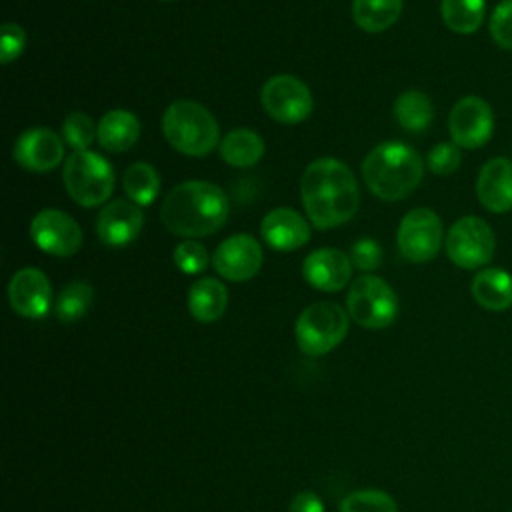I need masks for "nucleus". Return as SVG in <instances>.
Returning <instances> with one entry per match:
<instances>
[{
    "label": "nucleus",
    "mask_w": 512,
    "mask_h": 512,
    "mask_svg": "<svg viewBox=\"0 0 512 512\" xmlns=\"http://www.w3.org/2000/svg\"><path fill=\"white\" fill-rule=\"evenodd\" d=\"M300 198L310 222L316 228L328 230L346 224L356 214L360 190L352 170L344 162L318 158L302 174Z\"/></svg>",
    "instance_id": "1"
},
{
    "label": "nucleus",
    "mask_w": 512,
    "mask_h": 512,
    "mask_svg": "<svg viewBox=\"0 0 512 512\" xmlns=\"http://www.w3.org/2000/svg\"><path fill=\"white\" fill-rule=\"evenodd\" d=\"M164 226L188 240L218 232L228 218V198L212 182L188 180L174 186L160 208Z\"/></svg>",
    "instance_id": "2"
},
{
    "label": "nucleus",
    "mask_w": 512,
    "mask_h": 512,
    "mask_svg": "<svg viewBox=\"0 0 512 512\" xmlns=\"http://www.w3.org/2000/svg\"><path fill=\"white\" fill-rule=\"evenodd\" d=\"M424 174L420 154L404 142H382L362 162V178L368 190L386 202L406 198L416 190Z\"/></svg>",
    "instance_id": "3"
},
{
    "label": "nucleus",
    "mask_w": 512,
    "mask_h": 512,
    "mask_svg": "<svg viewBox=\"0 0 512 512\" xmlns=\"http://www.w3.org/2000/svg\"><path fill=\"white\" fill-rule=\"evenodd\" d=\"M168 144L186 156H206L220 140V128L208 108L194 100H174L162 116Z\"/></svg>",
    "instance_id": "4"
},
{
    "label": "nucleus",
    "mask_w": 512,
    "mask_h": 512,
    "mask_svg": "<svg viewBox=\"0 0 512 512\" xmlns=\"http://www.w3.org/2000/svg\"><path fill=\"white\" fill-rule=\"evenodd\" d=\"M62 180L68 196L76 204L94 208L112 196L114 168L104 156L92 150H76L64 162Z\"/></svg>",
    "instance_id": "5"
},
{
    "label": "nucleus",
    "mask_w": 512,
    "mask_h": 512,
    "mask_svg": "<svg viewBox=\"0 0 512 512\" xmlns=\"http://www.w3.org/2000/svg\"><path fill=\"white\" fill-rule=\"evenodd\" d=\"M348 324V312L336 302H314L296 320V344L308 356L328 354L346 338Z\"/></svg>",
    "instance_id": "6"
},
{
    "label": "nucleus",
    "mask_w": 512,
    "mask_h": 512,
    "mask_svg": "<svg viewBox=\"0 0 512 512\" xmlns=\"http://www.w3.org/2000/svg\"><path fill=\"white\" fill-rule=\"evenodd\" d=\"M346 312L358 326L380 330L396 320L398 296L386 280L374 274H362L350 284Z\"/></svg>",
    "instance_id": "7"
},
{
    "label": "nucleus",
    "mask_w": 512,
    "mask_h": 512,
    "mask_svg": "<svg viewBox=\"0 0 512 512\" xmlns=\"http://www.w3.org/2000/svg\"><path fill=\"white\" fill-rule=\"evenodd\" d=\"M496 240L490 224L478 216L456 220L446 236V254L458 268L476 270L494 256Z\"/></svg>",
    "instance_id": "8"
},
{
    "label": "nucleus",
    "mask_w": 512,
    "mask_h": 512,
    "mask_svg": "<svg viewBox=\"0 0 512 512\" xmlns=\"http://www.w3.org/2000/svg\"><path fill=\"white\" fill-rule=\"evenodd\" d=\"M262 106L280 124L304 122L312 112L308 86L290 74H276L262 86Z\"/></svg>",
    "instance_id": "9"
},
{
    "label": "nucleus",
    "mask_w": 512,
    "mask_h": 512,
    "mask_svg": "<svg viewBox=\"0 0 512 512\" xmlns=\"http://www.w3.org/2000/svg\"><path fill=\"white\" fill-rule=\"evenodd\" d=\"M396 242L406 260H432L442 246V222L438 214L430 208H412L398 224Z\"/></svg>",
    "instance_id": "10"
},
{
    "label": "nucleus",
    "mask_w": 512,
    "mask_h": 512,
    "mask_svg": "<svg viewBox=\"0 0 512 512\" xmlns=\"http://www.w3.org/2000/svg\"><path fill=\"white\" fill-rule=\"evenodd\" d=\"M30 238L42 252L52 256H72L82 246L80 224L58 208H44L32 218Z\"/></svg>",
    "instance_id": "11"
},
{
    "label": "nucleus",
    "mask_w": 512,
    "mask_h": 512,
    "mask_svg": "<svg viewBox=\"0 0 512 512\" xmlns=\"http://www.w3.org/2000/svg\"><path fill=\"white\" fill-rule=\"evenodd\" d=\"M448 130L456 146L480 148L490 140L494 130L492 108L478 96H464L450 110Z\"/></svg>",
    "instance_id": "12"
},
{
    "label": "nucleus",
    "mask_w": 512,
    "mask_h": 512,
    "mask_svg": "<svg viewBox=\"0 0 512 512\" xmlns=\"http://www.w3.org/2000/svg\"><path fill=\"white\" fill-rule=\"evenodd\" d=\"M262 248L250 234H234L218 244L212 256L216 272L230 282H246L262 266Z\"/></svg>",
    "instance_id": "13"
},
{
    "label": "nucleus",
    "mask_w": 512,
    "mask_h": 512,
    "mask_svg": "<svg viewBox=\"0 0 512 512\" xmlns=\"http://www.w3.org/2000/svg\"><path fill=\"white\" fill-rule=\"evenodd\" d=\"M10 308L22 318H42L52 304V286L48 276L38 268L18 270L8 284Z\"/></svg>",
    "instance_id": "14"
},
{
    "label": "nucleus",
    "mask_w": 512,
    "mask_h": 512,
    "mask_svg": "<svg viewBox=\"0 0 512 512\" xmlns=\"http://www.w3.org/2000/svg\"><path fill=\"white\" fill-rule=\"evenodd\" d=\"M62 158L64 142L48 128H28L14 144V160L28 172H50Z\"/></svg>",
    "instance_id": "15"
},
{
    "label": "nucleus",
    "mask_w": 512,
    "mask_h": 512,
    "mask_svg": "<svg viewBox=\"0 0 512 512\" xmlns=\"http://www.w3.org/2000/svg\"><path fill=\"white\" fill-rule=\"evenodd\" d=\"M144 226V214L138 204L130 200L108 202L96 218V234L102 244L122 248L134 242Z\"/></svg>",
    "instance_id": "16"
},
{
    "label": "nucleus",
    "mask_w": 512,
    "mask_h": 512,
    "mask_svg": "<svg viewBox=\"0 0 512 512\" xmlns=\"http://www.w3.org/2000/svg\"><path fill=\"white\" fill-rule=\"evenodd\" d=\"M304 280L322 292H338L352 278V258L336 248L312 250L302 264Z\"/></svg>",
    "instance_id": "17"
},
{
    "label": "nucleus",
    "mask_w": 512,
    "mask_h": 512,
    "mask_svg": "<svg viewBox=\"0 0 512 512\" xmlns=\"http://www.w3.org/2000/svg\"><path fill=\"white\" fill-rule=\"evenodd\" d=\"M264 242L278 252H292L310 240V226L294 208H272L260 224Z\"/></svg>",
    "instance_id": "18"
},
{
    "label": "nucleus",
    "mask_w": 512,
    "mask_h": 512,
    "mask_svg": "<svg viewBox=\"0 0 512 512\" xmlns=\"http://www.w3.org/2000/svg\"><path fill=\"white\" fill-rule=\"evenodd\" d=\"M476 194L480 204L490 212H508L512 208V160L492 158L478 174Z\"/></svg>",
    "instance_id": "19"
},
{
    "label": "nucleus",
    "mask_w": 512,
    "mask_h": 512,
    "mask_svg": "<svg viewBox=\"0 0 512 512\" xmlns=\"http://www.w3.org/2000/svg\"><path fill=\"white\" fill-rule=\"evenodd\" d=\"M140 136V120L128 110H110L98 122V144L112 152L120 154L132 148Z\"/></svg>",
    "instance_id": "20"
},
{
    "label": "nucleus",
    "mask_w": 512,
    "mask_h": 512,
    "mask_svg": "<svg viewBox=\"0 0 512 512\" xmlns=\"http://www.w3.org/2000/svg\"><path fill=\"white\" fill-rule=\"evenodd\" d=\"M470 292L490 312L508 310L512 306V276L500 268H482L472 278Z\"/></svg>",
    "instance_id": "21"
},
{
    "label": "nucleus",
    "mask_w": 512,
    "mask_h": 512,
    "mask_svg": "<svg viewBox=\"0 0 512 512\" xmlns=\"http://www.w3.org/2000/svg\"><path fill=\"white\" fill-rule=\"evenodd\" d=\"M228 304V290L216 278H200L188 290V312L194 320L210 324L222 318Z\"/></svg>",
    "instance_id": "22"
},
{
    "label": "nucleus",
    "mask_w": 512,
    "mask_h": 512,
    "mask_svg": "<svg viewBox=\"0 0 512 512\" xmlns=\"http://www.w3.org/2000/svg\"><path fill=\"white\" fill-rule=\"evenodd\" d=\"M264 154V140L250 128L230 130L220 142V156L234 168H250Z\"/></svg>",
    "instance_id": "23"
},
{
    "label": "nucleus",
    "mask_w": 512,
    "mask_h": 512,
    "mask_svg": "<svg viewBox=\"0 0 512 512\" xmlns=\"http://www.w3.org/2000/svg\"><path fill=\"white\" fill-rule=\"evenodd\" d=\"M402 0H352V18L364 32H382L402 14Z\"/></svg>",
    "instance_id": "24"
},
{
    "label": "nucleus",
    "mask_w": 512,
    "mask_h": 512,
    "mask_svg": "<svg viewBox=\"0 0 512 512\" xmlns=\"http://www.w3.org/2000/svg\"><path fill=\"white\" fill-rule=\"evenodd\" d=\"M394 118L404 130L422 132L434 118L432 100L416 88L406 90L394 102Z\"/></svg>",
    "instance_id": "25"
},
{
    "label": "nucleus",
    "mask_w": 512,
    "mask_h": 512,
    "mask_svg": "<svg viewBox=\"0 0 512 512\" xmlns=\"http://www.w3.org/2000/svg\"><path fill=\"white\" fill-rule=\"evenodd\" d=\"M122 186L128 198L138 206H150L160 192V176L148 162H134L122 176Z\"/></svg>",
    "instance_id": "26"
},
{
    "label": "nucleus",
    "mask_w": 512,
    "mask_h": 512,
    "mask_svg": "<svg viewBox=\"0 0 512 512\" xmlns=\"http://www.w3.org/2000/svg\"><path fill=\"white\" fill-rule=\"evenodd\" d=\"M440 14L444 24L458 34H472L486 16L484 0H442Z\"/></svg>",
    "instance_id": "27"
},
{
    "label": "nucleus",
    "mask_w": 512,
    "mask_h": 512,
    "mask_svg": "<svg viewBox=\"0 0 512 512\" xmlns=\"http://www.w3.org/2000/svg\"><path fill=\"white\" fill-rule=\"evenodd\" d=\"M92 300H94L92 286L88 282L74 280L66 284L56 298V304H54L56 318L64 324H72L90 310Z\"/></svg>",
    "instance_id": "28"
},
{
    "label": "nucleus",
    "mask_w": 512,
    "mask_h": 512,
    "mask_svg": "<svg viewBox=\"0 0 512 512\" xmlns=\"http://www.w3.org/2000/svg\"><path fill=\"white\" fill-rule=\"evenodd\" d=\"M340 512H398L394 498L376 488L354 490L340 502Z\"/></svg>",
    "instance_id": "29"
},
{
    "label": "nucleus",
    "mask_w": 512,
    "mask_h": 512,
    "mask_svg": "<svg viewBox=\"0 0 512 512\" xmlns=\"http://www.w3.org/2000/svg\"><path fill=\"white\" fill-rule=\"evenodd\" d=\"M64 142L76 150H90V144L98 138V126L84 112H72L62 122Z\"/></svg>",
    "instance_id": "30"
},
{
    "label": "nucleus",
    "mask_w": 512,
    "mask_h": 512,
    "mask_svg": "<svg viewBox=\"0 0 512 512\" xmlns=\"http://www.w3.org/2000/svg\"><path fill=\"white\" fill-rule=\"evenodd\" d=\"M174 264L184 274H200L208 266V252L196 240H184L174 248Z\"/></svg>",
    "instance_id": "31"
},
{
    "label": "nucleus",
    "mask_w": 512,
    "mask_h": 512,
    "mask_svg": "<svg viewBox=\"0 0 512 512\" xmlns=\"http://www.w3.org/2000/svg\"><path fill=\"white\" fill-rule=\"evenodd\" d=\"M460 160H462L460 146L450 144V142H440V144H436V146L428 152L426 164H428V168H430L434 174H438V176H448V174H452V172L458 170Z\"/></svg>",
    "instance_id": "32"
},
{
    "label": "nucleus",
    "mask_w": 512,
    "mask_h": 512,
    "mask_svg": "<svg viewBox=\"0 0 512 512\" xmlns=\"http://www.w3.org/2000/svg\"><path fill=\"white\" fill-rule=\"evenodd\" d=\"M490 36L506 50H512V0L500 2L490 16Z\"/></svg>",
    "instance_id": "33"
},
{
    "label": "nucleus",
    "mask_w": 512,
    "mask_h": 512,
    "mask_svg": "<svg viewBox=\"0 0 512 512\" xmlns=\"http://www.w3.org/2000/svg\"><path fill=\"white\" fill-rule=\"evenodd\" d=\"M26 48V32L22 26L14 22L2 24V40H0V62L10 64L14 62L22 50Z\"/></svg>",
    "instance_id": "34"
},
{
    "label": "nucleus",
    "mask_w": 512,
    "mask_h": 512,
    "mask_svg": "<svg viewBox=\"0 0 512 512\" xmlns=\"http://www.w3.org/2000/svg\"><path fill=\"white\" fill-rule=\"evenodd\" d=\"M352 264L364 272L376 270L382 262V250L380 244L372 238H360L354 246H352Z\"/></svg>",
    "instance_id": "35"
},
{
    "label": "nucleus",
    "mask_w": 512,
    "mask_h": 512,
    "mask_svg": "<svg viewBox=\"0 0 512 512\" xmlns=\"http://www.w3.org/2000/svg\"><path fill=\"white\" fill-rule=\"evenodd\" d=\"M288 512H324V502L316 492L302 490L290 500Z\"/></svg>",
    "instance_id": "36"
},
{
    "label": "nucleus",
    "mask_w": 512,
    "mask_h": 512,
    "mask_svg": "<svg viewBox=\"0 0 512 512\" xmlns=\"http://www.w3.org/2000/svg\"><path fill=\"white\" fill-rule=\"evenodd\" d=\"M160 2H172V0H160Z\"/></svg>",
    "instance_id": "37"
}]
</instances>
